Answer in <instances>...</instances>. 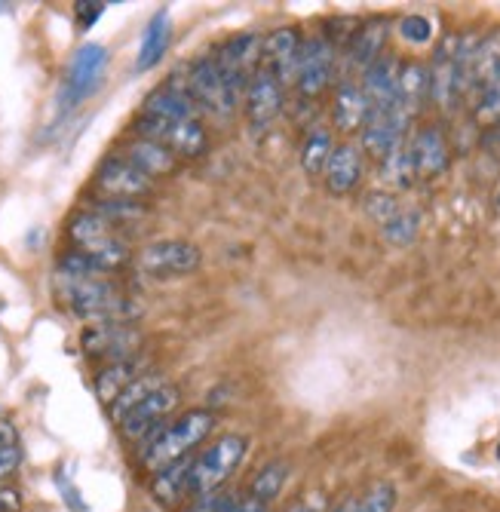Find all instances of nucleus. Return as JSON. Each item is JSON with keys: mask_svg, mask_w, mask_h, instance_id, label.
Masks as SVG:
<instances>
[{"mask_svg": "<svg viewBox=\"0 0 500 512\" xmlns=\"http://www.w3.org/2000/svg\"><path fill=\"white\" fill-rule=\"evenodd\" d=\"M96 215H102L111 227H129V224H139L148 215V206L139 200H96L93 206Z\"/></svg>", "mask_w": 500, "mask_h": 512, "instance_id": "7c9ffc66", "label": "nucleus"}, {"mask_svg": "<svg viewBox=\"0 0 500 512\" xmlns=\"http://www.w3.org/2000/svg\"><path fill=\"white\" fill-rule=\"evenodd\" d=\"M224 512H270V509H267V503H258V500H252L246 494V497H234V503L227 506Z\"/></svg>", "mask_w": 500, "mask_h": 512, "instance_id": "79ce46f5", "label": "nucleus"}, {"mask_svg": "<svg viewBox=\"0 0 500 512\" xmlns=\"http://www.w3.org/2000/svg\"><path fill=\"white\" fill-rule=\"evenodd\" d=\"M289 479V463L286 460H270L267 467L252 479L249 485V497L258 500V503H270V500H277L283 485Z\"/></svg>", "mask_w": 500, "mask_h": 512, "instance_id": "c756f323", "label": "nucleus"}, {"mask_svg": "<svg viewBox=\"0 0 500 512\" xmlns=\"http://www.w3.org/2000/svg\"><path fill=\"white\" fill-rule=\"evenodd\" d=\"M105 7L108 4H102V0H77L74 4V16H77V25L83 28V31H89L96 22H99V16L105 13Z\"/></svg>", "mask_w": 500, "mask_h": 512, "instance_id": "4c0bfd02", "label": "nucleus"}, {"mask_svg": "<svg viewBox=\"0 0 500 512\" xmlns=\"http://www.w3.org/2000/svg\"><path fill=\"white\" fill-rule=\"evenodd\" d=\"M298 59H301V34L295 28H277L270 31L261 43V68L274 74L283 89L295 83L298 74Z\"/></svg>", "mask_w": 500, "mask_h": 512, "instance_id": "f3484780", "label": "nucleus"}, {"mask_svg": "<svg viewBox=\"0 0 500 512\" xmlns=\"http://www.w3.org/2000/svg\"><path fill=\"white\" fill-rule=\"evenodd\" d=\"M335 62H338V50L326 34H313V37L301 40L295 86L304 99H316L320 92L329 89V83L335 77Z\"/></svg>", "mask_w": 500, "mask_h": 512, "instance_id": "f8f14e48", "label": "nucleus"}, {"mask_svg": "<svg viewBox=\"0 0 500 512\" xmlns=\"http://www.w3.org/2000/svg\"><path fill=\"white\" fill-rule=\"evenodd\" d=\"M399 209H402V206L396 203V197H393V194L375 191V194H369V197H366V215H369L378 227H381V224H387Z\"/></svg>", "mask_w": 500, "mask_h": 512, "instance_id": "c9c22d12", "label": "nucleus"}, {"mask_svg": "<svg viewBox=\"0 0 500 512\" xmlns=\"http://www.w3.org/2000/svg\"><path fill=\"white\" fill-rule=\"evenodd\" d=\"M142 344H145V335L139 325H132V322H96V325H86L80 335L83 353L105 365L139 356Z\"/></svg>", "mask_w": 500, "mask_h": 512, "instance_id": "1a4fd4ad", "label": "nucleus"}, {"mask_svg": "<svg viewBox=\"0 0 500 512\" xmlns=\"http://www.w3.org/2000/svg\"><path fill=\"white\" fill-rule=\"evenodd\" d=\"M476 102V117L479 123H497L500 120V71L479 89Z\"/></svg>", "mask_w": 500, "mask_h": 512, "instance_id": "f704fd0d", "label": "nucleus"}, {"mask_svg": "<svg viewBox=\"0 0 500 512\" xmlns=\"http://www.w3.org/2000/svg\"><path fill=\"white\" fill-rule=\"evenodd\" d=\"M396 497L399 494L393 482H375L366 494L356 497V512H393Z\"/></svg>", "mask_w": 500, "mask_h": 512, "instance_id": "72a5a7b5", "label": "nucleus"}, {"mask_svg": "<svg viewBox=\"0 0 500 512\" xmlns=\"http://www.w3.org/2000/svg\"><path fill=\"white\" fill-rule=\"evenodd\" d=\"M145 371H151V359L148 356H132V359H120V362H111V365H102V371L93 381V390L99 396L102 405H111L129 384L139 381Z\"/></svg>", "mask_w": 500, "mask_h": 512, "instance_id": "aec40b11", "label": "nucleus"}, {"mask_svg": "<svg viewBox=\"0 0 500 512\" xmlns=\"http://www.w3.org/2000/svg\"><path fill=\"white\" fill-rule=\"evenodd\" d=\"M191 470H194V454L181 457L178 463H172V467L151 476V497L160 506H175L181 500H188L191 497Z\"/></svg>", "mask_w": 500, "mask_h": 512, "instance_id": "b1692460", "label": "nucleus"}, {"mask_svg": "<svg viewBox=\"0 0 500 512\" xmlns=\"http://www.w3.org/2000/svg\"><path fill=\"white\" fill-rule=\"evenodd\" d=\"M120 157H126L135 169H142L148 178H166V175H172V172H178V166H181V160L169 151V148H163V145H157V142H151V138H129V142L117 151Z\"/></svg>", "mask_w": 500, "mask_h": 512, "instance_id": "6ab92c4d", "label": "nucleus"}, {"mask_svg": "<svg viewBox=\"0 0 500 512\" xmlns=\"http://www.w3.org/2000/svg\"><path fill=\"white\" fill-rule=\"evenodd\" d=\"M283 102H286V89L283 83L270 74L267 68H258L243 92V105H246V120L255 132L270 129L280 114H283Z\"/></svg>", "mask_w": 500, "mask_h": 512, "instance_id": "dca6fc26", "label": "nucleus"}, {"mask_svg": "<svg viewBox=\"0 0 500 512\" xmlns=\"http://www.w3.org/2000/svg\"><path fill=\"white\" fill-rule=\"evenodd\" d=\"M381 178L390 188H408L415 181V169H412V157H408V142L393 151L387 160H381Z\"/></svg>", "mask_w": 500, "mask_h": 512, "instance_id": "473e14b6", "label": "nucleus"}, {"mask_svg": "<svg viewBox=\"0 0 500 512\" xmlns=\"http://www.w3.org/2000/svg\"><path fill=\"white\" fill-rule=\"evenodd\" d=\"M178 402H181V390L172 384V381H166L160 390H154L148 399H142L139 405H135L123 421L117 424L120 427V436L126 439V442H135V445H142L145 439H151L157 430H163L166 424H169V417H172V411L178 408Z\"/></svg>", "mask_w": 500, "mask_h": 512, "instance_id": "9d476101", "label": "nucleus"}, {"mask_svg": "<svg viewBox=\"0 0 500 512\" xmlns=\"http://www.w3.org/2000/svg\"><path fill=\"white\" fill-rule=\"evenodd\" d=\"M497 460H500V445H497Z\"/></svg>", "mask_w": 500, "mask_h": 512, "instance_id": "49530a36", "label": "nucleus"}, {"mask_svg": "<svg viewBox=\"0 0 500 512\" xmlns=\"http://www.w3.org/2000/svg\"><path fill=\"white\" fill-rule=\"evenodd\" d=\"M68 237L77 252L99 261L108 273L120 270L129 261V243L123 240V234L93 209H83L68 221Z\"/></svg>", "mask_w": 500, "mask_h": 512, "instance_id": "20e7f679", "label": "nucleus"}, {"mask_svg": "<svg viewBox=\"0 0 500 512\" xmlns=\"http://www.w3.org/2000/svg\"><path fill=\"white\" fill-rule=\"evenodd\" d=\"M421 234V215L415 209H399L387 224H381V237L390 246H412Z\"/></svg>", "mask_w": 500, "mask_h": 512, "instance_id": "2f4dec72", "label": "nucleus"}, {"mask_svg": "<svg viewBox=\"0 0 500 512\" xmlns=\"http://www.w3.org/2000/svg\"><path fill=\"white\" fill-rule=\"evenodd\" d=\"M332 512H356V497H350V500H344V503H338Z\"/></svg>", "mask_w": 500, "mask_h": 512, "instance_id": "a18cd8bd", "label": "nucleus"}, {"mask_svg": "<svg viewBox=\"0 0 500 512\" xmlns=\"http://www.w3.org/2000/svg\"><path fill=\"white\" fill-rule=\"evenodd\" d=\"M19 467H22V448L19 445L0 448V485H4L10 476H16Z\"/></svg>", "mask_w": 500, "mask_h": 512, "instance_id": "58836bf2", "label": "nucleus"}, {"mask_svg": "<svg viewBox=\"0 0 500 512\" xmlns=\"http://www.w3.org/2000/svg\"><path fill=\"white\" fill-rule=\"evenodd\" d=\"M332 120L341 132H362L369 120V99L362 92L359 80L344 77L335 89V105H332Z\"/></svg>", "mask_w": 500, "mask_h": 512, "instance_id": "5701e85b", "label": "nucleus"}, {"mask_svg": "<svg viewBox=\"0 0 500 512\" xmlns=\"http://www.w3.org/2000/svg\"><path fill=\"white\" fill-rule=\"evenodd\" d=\"M181 74H185L188 92H191L194 105L200 108V114H209L215 120H231L234 117L240 102H237L234 92L227 89L212 53L194 59L191 65H181Z\"/></svg>", "mask_w": 500, "mask_h": 512, "instance_id": "39448f33", "label": "nucleus"}, {"mask_svg": "<svg viewBox=\"0 0 500 512\" xmlns=\"http://www.w3.org/2000/svg\"><path fill=\"white\" fill-rule=\"evenodd\" d=\"M332 151H335L332 132L326 126H310L307 135H304V145H301V166H304V172L307 175H323Z\"/></svg>", "mask_w": 500, "mask_h": 512, "instance_id": "c85d7f7f", "label": "nucleus"}, {"mask_svg": "<svg viewBox=\"0 0 500 512\" xmlns=\"http://www.w3.org/2000/svg\"><path fill=\"white\" fill-rule=\"evenodd\" d=\"M203 264V252L188 240H157L139 252V270L151 279H181Z\"/></svg>", "mask_w": 500, "mask_h": 512, "instance_id": "4468645a", "label": "nucleus"}, {"mask_svg": "<svg viewBox=\"0 0 500 512\" xmlns=\"http://www.w3.org/2000/svg\"><path fill=\"white\" fill-rule=\"evenodd\" d=\"M408 126H412V117L399 105L369 114L366 126H362V151L375 157L378 163L387 160L393 151H399L408 142Z\"/></svg>", "mask_w": 500, "mask_h": 512, "instance_id": "2eb2a0df", "label": "nucleus"}, {"mask_svg": "<svg viewBox=\"0 0 500 512\" xmlns=\"http://www.w3.org/2000/svg\"><path fill=\"white\" fill-rule=\"evenodd\" d=\"M105 68H108V50H105V46L102 43H83L80 50L74 53V59L68 65V74L62 80L59 114L74 111L83 99L93 96V92L102 86Z\"/></svg>", "mask_w": 500, "mask_h": 512, "instance_id": "0eeeda50", "label": "nucleus"}, {"mask_svg": "<svg viewBox=\"0 0 500 512\" xmlns=\"http://www.w3.org/2000/svg\"><path fill=\"white\" fill-rule=\"evenodd\" d=\"M215 424H218L215 411H206V408H191L181 417H175V421H169L163 430H157L151 439L142 442L139 448L142 470L157 476L160 470L172 467L181 457L194 454V448L215 430Z\"/></svg>", "mask_w": 500, "mask_h": 512, "instance_id": "f03ea898", "label": "nucleus"}, {"mask_svg": "<svg viewBox=\"0 0 500 512\" xmlns=\"http://www.w3.org/2000/svg\"><path fill=\"white\" fill-rule=\"evenodd\" d=\"M169 40H172V22L166 10H157L142 34L139 43V59H135V71H151L169 50Z\"/></svg>", "mask_w": 500, "mask_h": 512, "instance_id": "bb28decb", "label": "nucleus"}, {"mask_svg": "<svg viewBox=\"0 0 500 512\" xmlns=\"http://www.w3.org/2000/svg\"><path fill=\"white\" fill-rule=\"evenodd\" d=\"M399 34H402L408 43H427V40L433 37V25H430V19H424V16H405V19L399 22Z\"/></svg>", "mask_w": 500, "mask_h": 512, "instance_id": "e433bc0d", "label": "nucleus"}, {"mask_svg": "<svg viewBox=\"0 0 500 512\" xmlns=\"http://www.w3.org/2000/svg\"><path fill=\"white\" fill-rule=\"evenodd\" d=\"M135 135L151 138V142L169 148L178 160L200 157L209 148V132L203 120H163V117L139 114V120H135Z\"/></svg>", "mask_w": 500, "mask_h": 512, "instance_id": "423d86ee", "label": "nucleus"}, {"mask_svg": "<svg viewBox=\"0 0 500 512\" xmlns=\"http://www.w3.org/2000/svg\"><path fill=\"white\" fill-rule=\"evenodd\" d=\"M390 25L387 19H372L366 25H359L347 43V65L353 71H366L384 56V43H387Z\"/></svg>", "mask_w": 500, "mask_h": 512, "instance_id": "4be33fe9", "label": "nucleus"}, {"mask_svg": "<svg viewBox=\"0 0 500 512\" xmlns=\"http://www.w3.org/2000/svg\"><path fill=\"white\" fill-rule=\"evenodd\" d=\"M408 157H412L415 178H436L448 169V142L439 126H424L408 135Z\"/></svg>", "mask_w": 500, "mask_h": 512, "instance_id": "a211bd4d", "label": "nucleus"}, {"mask_svg": "<svg viewBox=\"0 0 500 512\" xmlns=\"http://www.w3.org/2000/svg\"><path fill=\"white\" fill-rule=\"evenodd\" d=\"M249 454V439L240 433L218 436L209 448L194 454V470H191V500L206 497L224 488V482L231 479Z\"/></svg>", "mask_w": 500, "mask_h": 512, "instance_id": "7ed1b4c3", "label": "nucleus"}, {"mask_svg": "<svg viewBox=\"0 0 500 512\" xmlns=\"http://www.w3.org/2000/svg\"><path fill=\"white\" fill-rule=\"evenodd\" d=\"M430 99V74L424 65L408 62L399 65V77H396V105L415 120V114L424 108V102Z\"/></svg>", "mask_w": 500, "mask_h": 512, "instance_id": "a878e982", "label": "nucleus"}, {"mask_svg": "<svg viewBox=\"0 0 500 512\" xmlns=\"http://www.w3.org/2000/svg\"><path fill=\"white\" fill-rule=\"evenodd\" d=\"M396 77H399V62L393 56H381L375 65L362 71L359 86L369 99V114L387 111L396 105Z\"/></svg>", "mask_w": 500, "mask_h": 512, "instance_id": "412c9836", "label": "nucleus"}, {"mask_svg": "<svg viewBox=\"0 0 500 512\" xmlns=\"http://www.w3.org/2000/svg\"><path fill=\"white\" fill-rule=\"evenodd\" d=\"M430 74V99L451 111L458 102H464V77H461V34H445L439 50L433 56Z\"/></svg>", "mask_w": 500, "mask_h": 512, "instance_id": "9b49d317", "label": "nucleus"}, {"mask_svg": "<svg viewBox=\"0 0 500 512\" xmlns=\"http://www.w3.org/2000/svg\"><path fill=\"white\" fill-rule=\"evenodd\" d=\"M497 209H500V200H497Z\"/></svg>", "mask_w": 500, "mask_h": 512, "instance_id": "de8ad7c7", "label": "nucleus"}, {"mask_svg": "<svg viewBox=\"0 0 500 512\" xmlns=\"http://www.w3.org/2000/svg\"><path fill=\"white\" fill-rule=\"evenodd\" d=\"M157 188V181L148 178L142 169H135L126 157L111 154L96 169V191L102 200H139L145 203Z\"/></svg>", "mask_w": 500, "mask_h": 512, "instance_id": "ddd939ff", "label": "nucleus"}, {"mask_svg": "<svg viewBox=\"0 0 500 512\" xmlns=\"http://www.w3.org/2000/svg\"><path fill=\"white\" fill-rule=\"evenodd\" d=\"M56 298L83 322H135L142 304L120 289L111 276H65L56 273Z\"/></svg>", "mask_w": 500, "mask_h": 512, "instance_id": "f257e3e1", "label": "nucleus"}, {"mask_svg": "<svg viewBox=\"0 0 500 512\" xmlns=\"http://www.w3.org/2000/svg\"><path fill=\"white\" fill-rule=\"evenodd\" d=\"M56 482H59V488H62V494H65V500H68V506H71L74 512H83V509H86V503L80 500V494H77V488H74V485H71V482H68V479H65L62 473L56 476Z\"/></svg>", "mask_w": 500, "mask_h": 512, "instance_id": "a19ab883", "label": "nucleus"}, {"mask_svg": "<svg viewBox=\"0 0 500 512\" xmlns=\"http://www.w3.org/2000/svg\"><path fill=\"white\" fill-rule=\"evenodd\" d=\"M286 512H323V506H320V500H298Z\"/></svg>", "mask_w": 500, "mask_h": 512, "instance_id": "c03bdc74", "label": "nucleus"}, {"mask_svg": "<svg viewBox=\"0 0 500 512\" xmlns=\"http://www.w3.org/2000/svg\"><path fill=\"white\" fill-rule=\"evenodd\" d=\"M166 384V375H160V371H145V375L139 378V381H135V384H129L111 405H108V414H111V421L114 424H120L123 421V417L135 408V405H139L142 399H148L154 390H160Z\"/></svg>", "mask_w": 500, "mask_h": 512, "instance_id": "cd10ccee", "label": "nucleus"}, {"mask_svg": "<svg viewBox=\"0 0 500 512\" xmlns=\"http://www.w3.org/2000/svg\"><path fill=\"white\" fill-rule=\"evenodd\" d=\"M22 509V494L10 485H0V512H19Z\"/></svg>", "mask_w": 500, "mask_h": 512, "instance_id": "ea45409f", "label": "nucleus"}, {"mask_svg": "<svg viewBox=\"0 0 500 512\" xmlns=\"http://www.w3.org/2000/svg\"><path fill=\"white\" fill-rule=\"evenodd\" d=\"M261 43L264 37L255 34V31H243V34H234V37H227L221 46H215V65L227 83V89L234 92L237 102L243 99V92L252 80V74L261 68Z\"/></svg>", "mask_w": 500, "mask_h": 512, "instance_id": "6e6552de", "label": "nucleus"}, {"mask_svg": "<svg viewBox=\"0 0 500 512\" xmlns=\"http://www.w3.org/2000/svg\"><path fill=\"white\" fill-rule=\"evenodd\" d=\"M323 175H326L329 194H335V197L350 194L359 184V178H362V154H359V148L356 145H338L332 151Z\"/></svg>", "mask_w": 500, "mask_h": 512, "instance_id": "393cba45", "label": "nucleus"}, {"mask_svg": "<svg viewBox=\"0 0 500 512\" xmlns=\"http://www.w3.org/2000/svg\"><path fill=\"white\" fill-rule=\"evenodd\" d=\"M7 445H19V433L7 417L0 414V448H7Z\"/></svg>", "mask_w": 500, "mask_h": 512, "instance_id": "37998d69", "label": "nucleus"}]
</instances>
